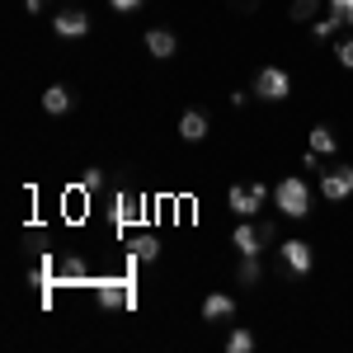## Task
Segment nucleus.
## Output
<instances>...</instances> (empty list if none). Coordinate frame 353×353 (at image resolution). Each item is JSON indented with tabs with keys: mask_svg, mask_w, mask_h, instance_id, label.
Here are the masks:
<instances>
[{
	"mask_svg": "<svg viewBox=\"0 0 353 353\" xmlns=\"http://www.w3.org/2000/svg\"><path fill=\"white\" fill-rule=\"evenodd\" d=\"M273 236H278V231H273V221H259V226H254L250 217H241V226H236V236H231V241H236L241 254H259Z\"/></svg>",
	"mask_w": 353,
	"mask_h": 353,
	"instance_id": "nucleus-3",
	"label": "nucleus"
},
{
	"mask_svg": "<svg viewBox=\"0 0 353 353\" xmlns=\"http://www.w3.org/2000/svg\"><path fill=\"white\" fill-rule=\"evenodd\" d=\"M321 193H325L330 203L349 198V193H353V165H330L325 174H321Z\"/></svg>",
	"mask_w": 353,
	"mask_h": 353,
	"instance_id": "nucleus-6",
	"label": "nucleus"
},
{
	"mask_svg": "<svg viewBox=\"0 0 353 353\" xmlns=\"http://www.w3.org/2000/svg\"><path fill=\"white\" fill-rule=\"evenodd\" d=\"M334 52H339V66H349V71H353V38H349V43H339Z\"/></svg>",
	"mask_w": 353,
	"mask_h": 353,
	"instance_id": "nucleus-23",
	"label": "nucleus"
},
{
	"mask_svg": "<svg viewBox=\"0 0 353 353\" xmlns=\"http://www.w3.org/2000/svg\"><path fill=\"white\" fill-rule=\"evenodd\" d=\"M321 0H292V24H316Z\"/></svg>",
	"mask_w": 353,
	"mask_h": 353,
	"instance_id": "nucleus-17",
	"label": "nucleus"
},
{
	"mask_svg": "<svg viewBox=\"0 0 353 353\" xmlns=\"http://www.w3.org/2000/svg\"><path fill=\"white\" fill-rule=\"evenodd\" d=\"M94 297H99V306L104 311H113V306H137V288L128 273H104V278H94Z\"/></svg>",
	"mask_w": 353,
	"mask_h": 353,
	"instance_id": "nucleus-1",
	"label": "nucleus"
},
{
	"mask_svg": "<svg viewBox=\"0 0 353 353\" xmlns=\"http://www.w3.org/2000/svg\"><path fill=\"white\" fill-rule=\"evenodd\" d=\"M141 217H146V208L137 203L132 193H113V221L118 226H137Z\"/></svg>",
	"mask_w": 353,
	"mask_h": 353,
	"instance_id": "nucleus-9",
	"label": "nucleus"
},
{
	"mask_svg": "<svg viewBox=\"0 0 353 353\" xmlns=\"http://www.w3.org/2000/svg\"><path fill=\"white\" fill-rule=\"evenodd\" d=\"M146 52L156 57V61H165V57L179 52V38H174L170 28H151V33H146Z\"/></svg>",
	"mask_w": 353,
	"mask_h": 353,
	"instance_id": "nucleus-10",
	"label": "nucleus"
},
{
	"mask_svg": "<svg viewBox=\"0 0 353 353\" xmlns=\"http://www.w3.org/2000/svg\"><path fill=\"white\" fill-rule=\"evenodd\" d=\"M236 278H241L245 288H254V283L264 278V264H259V254H241V269H236Z\"/></svg>",
	"mask_w": 353,
	"mask_h": 353,
	"instance_id": "nucleus-16",
	"label": "nucleus"
},
{
	"mask_svg": "<svg viewBox=\"0 0 353 353\" xmlns=\"http://www.w3.org/2000/svg\"><path fill=\"white\" fill-rule=\"evenodd\" d=\"M278 254H283L288 273H297V278H301V273H311V259H316L306 241H283V250H278Z\"/></svg>",
	"mask_w": 353,
	"mask_h": 353,
	"instance_id": "nucleus-7",
	"label": "nucleus"
},
{
	"mask_svg": "<svg viewBox=\"0 0 353 353\" xmlns=\"http://www.w3.org/2000/svg\"><path fill=\"white\" fill-rule=\"evenodd\" d=\"M339 24H344V19H339V14H334V10H330L325 19H316V24H311V33H316V38H321V43H330V38H334V33H339Z\"/></svg>",
	"mask_w": 353,
	"mask_h": 353,
	"instance_id": "nucleus-19",
	"label": "nucleus"
},
{
	"mask_svg": "<svg viewBox=\"0 0 353 353\" xmlns=\"http://www.w3.org/2000/svg\"><path fill=\"white\" fill-rule=\"evenodd\" d=\"M24 5H28V10H43V5H48V0H24Z\"/></svg>",
	"mask_w": 353,
	"mask_h": 353,
	"instance_id": "nucleus-26",
	"label": "nucleus"
},
{
	"mask_svg": "<svg viewBox=\"0 0 353 353\" xmlns=\"http://www.w3.org/2000/svg\"><path fill=\"white\" fill-rule=\"evenodd\" d=\"M61 283H66V288H90V283H94L81 254H66V259H61Z\"/></svg>",
	"mask_w": 353,
	"mask_h": 353,
	"instance_id": "nucleus-13",
	"label": "nucleus"
},
{
	"mask_svg": "<svg viewBox=\"0 0 353 353\" xmlns=\"http://www.w3.org/2000/svg\"><path fill=\"white\" fill-rule=\"evenodd\" d=\"M52 28L61 38H85L90 33V14L85 10H61V14H52Z\"/></svg>",
	"mask_w": 353,
	"mask_h": 353,
	"instance_id": "nucleus-8",
	"label": "nucleus"
},
{
	"mask_svg": "<svg viewBox=\"0 0 353 353\" xmlns=\"http://www.w3.org/2000/svg\"><path fill=\"white\" fill-rule=\"evenodd\" d=\"M311 151L316 156H334V132L330 128H311Z\"/></svg>",
	"mask_w": 353,
	"mask_h": 353,
	"instance_id": "nucleus-18",
	"label": "nucleus"
},
{
	"mask_svg": "<svg viewBox=\"0 0 353 353\" xmlns=\"http://www.w3.org/2000/svg\"><path fill=\"white\" fill-rule=\"evenodd\" d=\"M254 94H259V99H269V104H278V99H288V94H292V76H288L283 66H264V71L254 76Z\"/></svg>",
	"mask_w": 353,
	"mask_h": 353,
	"instance_id": "nucleus-4",
	"label": "nucleus"
},
{
	"mask_svg": "<svg viewBox=\"0 0 353 353\" xmlns=\"http://www.w3.org/2000/svg\"><path fill=\"white\" fill-rule=\"evenodd\" d=\"M254 349V334L250 330H231V339H226V353H250Z\"/></svg>",
	"mask_w": 353,
	"mask_h": 353,
	"instance_id": "nucleus-20",
	"label": "nucleus"
},
{
	"mask_svg": "<svg viewBox=\"0 0 353 353\" xmlns=\"http://www.w3.org/2000/svg\"><path fill=\"white\" fill-rule=\"evenodd\" d=\"M236 14H259V0H231Z\"/></svg>",
	"mask_w": 353,
	"mask_h": 353,
	"instance_id": "nucleus-24",
	"label": "nucleus"
},
{
	"mask_svg": "<svg viewBox=\"0 0 353 353\" xmlns=\"http://www.w3.org/2000/svg\"><path fill=\"white\" fill-rule=\"evenodd\" d=\"M330 10H334L344 24H353V0H330Z\"/></svg>",
	"mask_w": 353,
	"mask_h": 353,
	"instance_id": "nucleus-21",
	"label": "nucleus"
},
{
	"mask_svg": "<svg viewBox=\"0 0 353 353\" xmlns=\"http://www.w3.org/2000/svg\"><path fill=\"white\" fill-rule=\"evenodd\" d=\"M179 137H184V141H203V137H208V113L203 109H184L179 113Z\"/></svg>",
	"mask_w": 353,
	"mask_h": 353,
	"instance_id": "nucleus-12",
	"label": "nucleus"
},
{
	"mask_svg": "<svg viewBox=\"0 0 353 353\" xmlns=\"http://www.w3.org/2000/svg\"><path fill=\"white\" fill-rule=\"evenodd\" d=\"M132 259L137 264H151V259H161V241H156V231H141V236H132Z\"/></svg>",
	"mask_w": 353,
	"mask_h": 353,
	"instance_id": "nucleus-14",
	"label": "nucleus"
},
{
	"mask_svg": "<svg viewBox=\"0 0 353 353\" xmlns=\"http://www.w3.org/2000/svg\"><path fill=\"white\" fill-rule=\"evenodd\" d=\"M264 198H269V189L254 179V184H236V189L226 193V203H231V212L236 217H254L259 208H264Z\"/></svg>",
	"mask_w": 353,
	"mask_h": 353,
	"instance_id": "nucleus-5",
	"label": "nucleus"
},
{
	"mask_svg": "<svg viewBox=\"0 0 353 353\" xmlns=\"http://www.w3.org/2000/svg\"><path fill=\"white\" fill-rule=\"evenodd\" d=\"M273 203H278L283 217H306V212H311V189H306V179L288 174V179L273 189Z\"/></svg>",
	"mask_w": 353,
	"mask_h": 353,
	"instance_id": "nucleus-2",
	"label": "nucleus"
},
{
	"mask_svg": "<svg viewBox=\"0 0 353 353\" xmlns=\"http://www.w3.org/2000/svg\"><path fill=\"white\" fill-rule=\"evenodd\" d=\"M43 109L52 113V118H61V113L76 109V94H71L66 85H48V90H43Z\"/></svg>",
	"mask_w": 353,
	"mask_h": 353,
	"instance_id": "nucleus-11",
	"label": "nucleus"
},
{
	"mask_svg": "<svg viewBox=\"0 0 353 353\" xmlns=\"http://www.w3.org/2000/svg\"><path fill=\"white\" fill-rule=\"evenodd\" d=\"M118 14H132V10H141V0H109Z\"/></svg>",
	"mask_w": 353,
	"mask_h": 353,
	"instance_id": "nucleus-25",
	"label": "nucleus"
},
{
	"mask_svg": "<svg viewBox=\"0 0 353 353\" xmlns=\"http://www.w3.org/2000/svg\"><path fill=\"white\" fill-rule=\"evenodd\" d=\"M226 316H236V301L226 292H208L203 297V321H226Z\"/></svg>",
	"mask_w": 353,
	"mask_h": 353,
	"instance_id": "nucleus-15",
	"label": "nucleus"
},
{
	"mask_svg": "<svg viewBox=\"0 0 353 353\" xmlns=\"http://www.w3.org/2000/svg\"><path fill=\"white\" fill-rule=\"evenodd\" d=\"M85 189L94 193V189H104V174H99V170H85V179H81Z\"/></svg>",
	"mask_w": 353,
	"mask_h": 353,
	"instance_id": "nucleus-22",
	"label": "nucleus"
}]
</instances>
